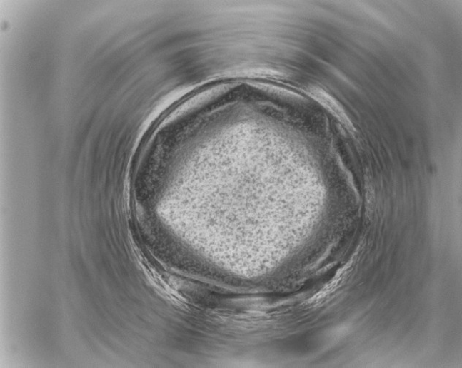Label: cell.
I'll list each match as a JSON object with an SVG mask.
<instances>
[{
    "mask_svg": "<svg viewBox=\"0 0 462 368\" xmlns=\"http://www.w3.org/2000/svg\"><path fill=\"white\" fill-rule=\"evenodd\" d=\"M309 95L341 121L347 129L354 131L353 124L343 108L326 91L318 87H311Z\"/></svg>",
    "mask_w": 462,
    "mask_h": 368,
    "instance_id": "cell-1",
    "label": "cell"
}]
</instances>
